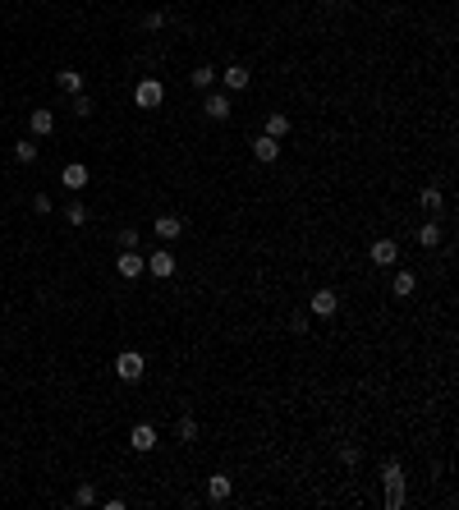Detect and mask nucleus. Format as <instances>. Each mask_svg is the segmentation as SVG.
<instances>
[{"mask_svg":"<svg viewBox=\"0 0 459 510\" xmlns=\"http://www.w3.org/2000/svg\"><path fill=\"white\" fill-rule=\"evenodd\" d=\"M382 506L386 510H399L404 506V469L395 460L382 464Z\"/></svg>","mask_w":459,"mask_h":510,"instance_id":"f257e3e1","label":"nucleus"},{"mask_svg":"<svg viewBox=\"0 0 459 510\" xmlns=\"http://www.w3.org/2000/svg\"><path fill=\"white\" fill-rule=\"evenodd\" d=\"M115 377H120V382H142V377H147V359L138 354V350H124V354L115 359Z\"/></svg>","mask_w":459,"mask_h":510,"instance_id":"f03ea898","label":"nucleus"},{"mask_svg":"<svg viewBox=\"0 0 459 510\" xmlns=\"http://www.w3.org/2000/svg\"><path fill=\"white\" fill-rule=\"evenodd\" d=\"M134 101H138V110H156L161 101H166V88H161V78H138Z\"/></svg>","mask_w":459,"mask_h":510,"instance_id":"7ed1b4c3","label":"nucleus"},{"mask_svg":"<svg viewBox=\"0 0 459 510\" xmlns=\"http://www.w3.org/2000/svg\"><path fill=\"white\" fill-rule=\"evenodd\" d=\"M367 258H372V267H386V271H390V267H399V244L395 239H377V244L367 248Z\"/></svg>","mask_w":459,"mask_h":510,"instance_id":"20e7f679","label":"nucleus"},{"mask_svg":"<svg viewBox=\"0 0 459 510\" xmlns=\"http://www.w3.org/2000/svg\"><path fill=\"white\" fill-rule=\"evenodd\" d=\"M115 271H120L124 280H138L142 271H147V258H142L138 248H120V263H115Z\"/></svg>","mask_w":459,"mask_h":510,"instance_id":"39448f33","label":"nucleus"},{"mask_svg":"<svg viewBox=\"0 0 459 510\" xmlns=\"http://www.w3.org/2000/svg\"><path fill=\"white\" fill-rule=\"evenodd\" d=\"M221 83H225V93H248V83H253V74H248V64H225L221 69Z\"/></svg>","mask_w":459,"mask_h":510,"instance_id":"423d86ee","label":"nucleus"},{"mask_svg":"<svg viewBox=\"0 0 459 510\" xmlns=\"http://www.w3.org/2000/svg\"><path fill=\"white\" fill-rule=\"evenodd\" d=\"M308 308H312V313L321 317V322H326V317H336V313H340V294H336V290H317Z\"/></svg>","mask_w":459,"mask_h":510,"instance_id":"0eeeda50","label":"nucleus"},{"mask_svg":"<svg viewBox=\"0 0 459 510\" xmlns=\"http://www.w3.org/2000/svg\"><path fill=\"white\" fill-rule=\"evenodd\" d=\"M147 271H152L156 280H170L175 276V253H170V248H156L152 258H147Z\"/></svg>","mask_w":459,"mask_h":510,"instance_id":"6e6552de","label":"nucleus"},{"mask_svg":"<svg viewBox=\"0 0 459 510\" xmlns=\"http://www.w3.org/2000/svg\"><path fill=\"white\" fill-rule=\"evenodd\" d=\"M129 446H134L138 455L156 450V428H152V423H134V433H129Z\"/></svg>","mask_w":459,"mask_h":510,"instance_id":"1a4fd4ad","label":"nucleus"},{"mask_svg":"<svg viewBox=\"0 0 459 510\" xmlns=\"http://www.w3.org/2000/svg\"><path fill=\"white\" fill-rule=\"evenodd\" d=\"M202 110H207V120H216V124L234 115V106H230V97H225V93H216V88L207 93V106H202Z\"/></svg>","mask_w":459,"mask_h":510,"instance_id":"9d476101","label":"nucleus"},{"mask_svg":"<svg viewBox=\"0 0 459 510\" xmlns=\"http://www.w3.org/2000/svg\"><path fill=\"white\" fill-rule=\"evenodd\" d=\"M152 230H156V239H161V244H170V239H179V234H184V221L175 217V212H166V217H156Z\"/></svg>","mask_w":459,"mask_h":510,"instance_id":"9b49d317","label":"nucleus"},{"mask_svg":"<svg viewBox=\"0 0 459 510\" xmlns=\"http://www.w3.org/2000/svg\"><path fill=\"white\" fill-rule=\"evenodd\" d=\"M390 271H395V276H390V294H395V299H409V294L418 290V276L404 271V267H390Z\"/></svg>","mask_w":459,"mask_h":510,"instance_id":"f8f14e48","label":"nucleus"},{"mask_svg":"<svg viewBox=\"0 0 459 510\" xmlns=\"http://www.w3.org/2000/svg\"><path fill=\"white\" fill-rule=\"evenodd\" d=\"M230 492H234V478H230V474H212V483H207V501L221 506V501H230Z\"/></svg>","mask_w":459,"mask_h":510,"instance_id":"ddd939ff","label":"nucleus"},{"mask_svg":"<svg viewBox=\"0 0 459 510\" xmlns=\"http://www.w3.org/2000/svg\"><path fill=\"white\" fill-rule=\"evenodd\" d=\"M280 147H285V143L271 138V134H258V138H253V156H258V161H275Z\"/></svg>","mask_w":459,"mask_h":510,"instance_id":"4468645a","label":"nucleus"},{"mask_svg":"<svg viewBox=\"0 0 459 510\" xmlns=\"http://www.w3.org/2000/svg\"><path fill=\"white\" fill-rule=\"evenodd\" d=\"M60 180H64V189H88V166H83V161H69V166L60 170Z\"/></svg>","mask_w":459,"mask_h":510,"instance_id":"2eb2a0df","label":"nucleus"},{"mask_svg":"<svg viewBox=\"0 0 459 510\" xmlns=\"http://www.w3.org/2000/svg\"><path fill=\"white\" fill-rule=\"evenodd\" d=\"M28 129H32V138H46V134L55 129V115H51V110H32V115H28Z\"/></svg>","mask_w":459,"mask_h":510,"instance_id":"dca6fc26","label":"nucleus"},{"mask_svg":"<svg viewBox=\"0 0 459 510\" xmlns=\"http://www.w3.org/2000/svg\"><path fill=\"white\" fill-rule=\"evenodd\" d=\"M188 83H193L198 93H212V88H216V69H212V64H198V69L188 74Z\"/></svg>","mask_w":459,"mask_h":510,"instance_id":"f3484780","label":"nucleus"},{"mask_svg":"<svg viewBox=\"0 0 459 510\" xmlns=\"http://www.w3.org/2000/svg\"><path fill=\"white\" fill-rule=\"evenodd\" d=\"M55 88H60V93H83V74H78V69H60V74H55Z\"/></svg>","mask_w":459,"mask_h":510,"instance_id":"a211bd4d","label":"nucleus"},{"mask_svg":"<svg viewBox=\"0 0 459 510\" xmlns=\"http://www.w3.org/2000/svg\"><path fill=\"white\" fill-rule=\"evenodd\" d=\"M418 244H423V248H436V244H441V221H436V217L418 230Z\"/></svg>","mask_w":459,"mask_h":510,"instance_id":"6ab92c4d","label":"nucleus"},{"mask_svg":"<svg viewBox=\"0 0 459 510\" xmlns=\"http://www.w3.org/2000/svg\"><path fill=\"white\" fill-rule=\"evenodd\" d=\"M418 202H423V207H427L432 217H436V212H441V202H445V193H441V189H436V184H427V189H423V193H418Z\"/></svg>","mask_w":459,"mask_h":510,"instance_id":"aec40b11","label":"nucleus"},{"mask_svg":"<svg viewBox=\"0 0 459 510\" xmlns=\"http://www.w3.org/2000/svg\"><path fill=\"white\" fill-rule=\"evenodd\" d=\"M14 161H18V166H32V161H37V143H32V138L14 143Z\"/></svg>","mask_w":459,"mask_h":510,"instance_id":"412c9836","label":"nucleus"},{"mask_svg":"<svg viewBox=\"0 0 459 510\" xmlns=\"http://www.w3.org/2000/svg\"><path fill=\"white\" fill-rule=\"evenodd\" d=\"M262 134H271V138H280V143H285V134H290V115H271Z\"/></svg>","mask_w":459,"mask_h":510,"instance_id":"4be33fe9","label":"nucleus"},{"mask_svg":"<svg viewBox=\"0 0 459 510\" xmlns=\"http://www.w3.org/2000/svg\"><path fill=\"white\" fill-rule=\"evenodd\" d=\"M64 221H69V226H88V207H83V202H69V207H64Z\"/></svg>","mask_w":459,"mask_h":510,"instance_id":"5701e85b","label":"nucleus"},{"mask_svg":"<svg viewBox=\"0 0 459 510\" xmlns=\"http://www.w3.org/2000/svg\"><path fill=\"white\" fill-rule=\"evenodd\" d=\"M74 506H97V487H92V483H78V492H74Z\"/></svg>","mask_w":459,"mask_h":510,"instance_id":"b1692460","label":"nucleus"},{"mask_svg":"<svg viewBox=\"0 0 459 510\" xmlns=\"http://www.w3.org/2000/svg\"><path fill=\"white\" fill-rule=\"evenodd\" d=\"M74 115H78V120H88V115H92V97L88 93H74Z\"/></svg>","mask_w":459,"mask_h":510,"instance_id":"393cba45","label":"nucleus"},{"mask_svg":"<svg viewBox=\"0 0 459 510\" xmlns=\"http://www.w3.org/2000/svg\"><path fill=\"white\" fill-rule=\"evenodd\" d=\"M179 441H198V418H179Z\"/></svg>","mask_w":459,"mask_h":510,"instance_id":"a878e982","label":"nucleus"},{"mask_svg":"<svg viewBox=\"0 0 459 510\" xmlns=\"http://www.w3.org/2000/svg\"><path fill=\"white\" fill-rule=\"evenodd\" d=\"M142 28H147V32H156V28H166V14H161V10H152V14L142 19Z\"/></svg>","mask_w":459,"mask_h":510,"instance_id":"bb28decb","label":"nucleus"},{"mask_svg":"<svg viewBox=\"0 0 459 510\" xmlns=\"http://www.w3.org/2000/svg\"><path fill=\"white\" fill-rule=\"evenodd\" d=\"M120 248H138V230H134V226H124V230H120Z\"/></svg>","mask_w":459,"mask_h":510,"instance_id":"cd10ccee","label":"nucleus"},{"mask_svg":"<svg viewBox=\"0 0 459 510\" xmlns=\"http://www.w3.org/2000/svg\"><path fill=\"white\" fill-rule=\"evenodd\" d=\"M32 212H37V217H51V198L37 193V198H32Z\"/></svg>","mask_w":459,"mask_h":510,"instance_id":"c85d7f7f","label":"nucleus"},{"mask_svg":"<svg viewBox=\"0 0 459 510\" xmlns=\"http://www.w3.org/2000/svg\"><path fill=\"white\" fill-rule=\"evenodd\" d=\"M290 331H294V336H308V317H303V313H299V317L290 322Z\"/></svg>","mask_w":459,"mask_h":510,"instance_id":"c756f323","label":"nucleus"},{"mask_svg":"<svg viewBox=\"0 0 459 510\" xmlns=\"http://www.w3.org/2000/svg\"><path fill=\"white\" fill-rule=\"evenodd\" d=\"M321 5H345V0H321Z\"/></svg>","mask_w":459,"mask_h":510,"instance_id":"7c9ffc66","label":"nucleus"}]
</instances>
